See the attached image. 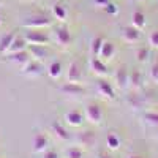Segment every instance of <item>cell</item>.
<instances>
[{
  "label": "cell",
  "instance_id": "obj_23",
  "mask_svg": "<svg viewBox=\"0 0 158 158\" xmlns=\"http://www.w3.org/2000/svg\"><path fill=\"white\" fill-rule=\"evenodd\" d=\"M54 130H56V133H57V136L59 138H62V139H70V135L65 131V128H62V127H59V123H54Z\"/></svg>",
  "mask_w": 158,
  "mask_h": 158
},
{
  "label": "cell",
  "instance_id": "obj_32",
  "mask_svg": "<svg viewBox=\"0 0 158 158\" xmlns=\"http://www.w3.org/2000/svg\"><path fill=\"white\" fill-rule=\"evenodd\" d=\"M101 158H109V156H106V155H101Z\"/></svg>",
  "mask_w": 158,
  "mask_h": 158
},
{
  "label": "cell",
  "instance_id": "obj_27",
  "mask_svg": "<svg viewBox=\"0 0 158 158\" xmlns=\"http://www.w3.org/2000/svg\"><path fill=\"white\" fill-rule=\"evenodd\" d=\"M146 118H147V122H149V123L158 125V114H155V112H149V114H146Z\"/></svg>",
  "mask_w": 158,
  "mask_h": 158
},
{
  "label": "cell",
  "instance_id": "obj_28",
  "mask_svg": "<svg viewBox=\"0 0 158 158\" xmlns=\"http://www.w3.org/2000/svg\"><path fill=\"white\" fill-rule=\"evenodd\" d=\"M150 76H152V79H153L155 82H158V63H156V65H153V67H152Z\"/></svg>",
  "mask_w": 158,
  "mask_h": 158
},
{
  "label": "cell",
  "instance_id": "obj_21",
  "mask_svg": "<svg viewBox=\"0 0 158 158\" xmlns=\"http://www.w3.org/2000/svg\"><path fill=\"white\" fill-rule=\"evenodd\" d=\"M117 81H118V84H120L122 87L127 85V82H130L128 74H127V71H125L123 68H122V70H118V73H117Z\"/></svg>",
  "mask_w": 158,
  "mask_h": 158
},
{
  "label": "cell",
  "instance_id": "obj_12",
  "mask_svg": "<svg viewBox=\"0 0 158 158\" xmlns=\"http://www.w3.org/2000/svg\"><path fill=\"white\" fill-rule=\"evenodd\" d=\"M15 38H16L15 33H6L2 40H0V52H8L11 43L15 41Z\"/></svg>",
  "mask_w": 158,
  "mask_h": 158
},
{
  "label": "cell",
  "instance_id": "obj_19",
  "mask_svg": "<svg viewBox=\"0 0 158 158\" xmlns=\"http://www.w3.org/2000/svg\"><path fill=\"white\" fill-rule=\"evenodd\" d=\"M30 51L33 52V56H36V59H44L46 57V48L44 46H36V44H30Z\"/></svg>",
  "mask_w": 158,
  "mask_h": 158
},
{
  "label": "cell",
  "instance_id": "obj_2",
  "mask_svg": "<svg viewBox=\"0 0 158 158\" xmlns=\"http://www.w3.org/2000/svg\"><path fill=\"white\" fill-rule=\"evenodd\" d=\"M85 117H87V120H90L92 123H100L101 117H103L100 106H97V104H89V106L85 108Z\"/></svg>",
  "mask_w": 158,
  "mask_h": 158
},
{
  "label": "cell",
  "instance_id": "obj_7",
  "mask_svg": "<svg viewBox=\"0 0 158 158\" xmlns=\"http://www.w3.org/2000/svg\"><path fill=\"white\" fill-rule=\"evenodd\" d=\"M52 15H54V18L59 19V21H67V18H68V11H67V8H65L63 5L56 3L54 6H52Z\"/></svg>",
  "mask_w": 158,
  "mask_h": 158
},
{
  "label": "cell",
  "instance_id": "obj_5",
  "mask_svg": "<svg viewBox=\"0 0 158 158\" xmlns=\"http://www.w3.org/2000/svg\"><path fill=\"white\" fill-rule=\"evenodd\" d=\"M65 120H67L68 125H73V127H79V125H82V120H84V117L81 112H77V111H68L67 114H65Z\"/></svg>",
  "mask_w": 158,
  "mask_h": 158
},
{
  "label": "cell",
  "instance_id": "obj_20",
  "mask_svg": "<svg viewBox=\"0 0 158 158\" xmlns=\"http://www.w3.org/2000/svg\"><path fill=\"white\" fill-rule=\"evenodd\" d=\"M11 60H13V62H16V63H22V65H25V63L29 62V56L25 54L24 51H22V52H16L15 57H11Z\"/></svg>",
  "mask_w": 158,
  "mask_h": 158
},
{
  "label": "cell",
  "instance_id": "obj_24",
  "mask_svg": "<svg viewBox=\"0 0 158 158\" xmlns=\"http://www.w3.org/2000/svg\"><path fill=\"white\" fill-rule=\"evenodd\" d=\"M147 56H149V49H147V48H141V49H138V52H136V57H138V60H141V62L147 60Z\"/></svg>",
  "mask_w": 158,
  "mask_h": 158
},
{
  "label": "cell",
  "instance_id": "obj_9",
  "mask_svg": "<svg viewBox=\"0 0 158 158\" xmlns=\"http://www.w3.org/2000/svg\"><path fill=\"white\" fill-rule=\"evenodd\" d=\"M114 52H115L114 44H112V43H109V41H104V43H103V48H101V52H100V57L109 60V59H112V57H114Z\"/></svg>",
  "mask_w": 158,
  "mask_h": 158
},
{
  "label": "cell",
  "instance_id": "obj_11",
  "mask_svg": "<svg viewBox=\"0 0 158 158\" xmlns=\"http://www.w3.org/2000/svg\"><path fill=\"white\" fill-rule=\"evenodd\" d=\"M79 79H81V70H79V65L77 63H71L70 65V71H68V81L77 84Z\"/></svg>",
  "mask_w": 158,
  "mask_h": 158
},
{
  "label": "cell",
  "instance_id": "obj_26",
  "mask_svg": "<svg viewBox=\"0 0 158 158\" xmlns=\"http://www.w3.org/2000/svg\"><path fill=\"white\" fill-rule=\"evenodd\" d=\"M104 10H106V13H108V15H117V13H118V8H117V5L115 3H108L106 6H104Z\"/></svg>",
  "mask_w": 158,
  "mask_h": 158
},
{
  "label": "cell",
  "instance_id": "obj_25",
  "mask_svg": "<svg viewBox=\"0 0 158 158\" xmlns=\"http://www.w3.org/2000/svg\"><path fill=\"white\" fill-rule=\"evenodd\" d=\"M149 44L152 48H158V30H153L149 35Z\"/></svg>",
  "mask_w": 158,
  "mask_h": 158
},
{
  "label": "cell",
  "instance_id": "obj_4",
  "mask_svg": "<svg viewBox=\"0 0 158 158\" xmlns=\"http://www.w3.org/2000/svg\"><path fill=\"white\" fill-rule=\"evenodd\" d=\"M25 27H30V29H41V27H49L51 21L48 18H32L29 21L24 22Z\"/></svg>",
  "mask_w": 158,
  "mask_h": 158
},
{
  "label": "cell",
  "instance_id": "obj_10",
  "mask_svg": "<svg viewBox=\"0 0 158 158\" xmlns=\"http://www.w3.org/2000/svg\"><path fill=\"white\" fill-rule=\"evenodd\" d=\"M131 22H133V27L136 29H144V25H146V16H144V13L141 11H135L133 16H131Z\"/></svg>",
  "mask_w": 158,
  "mask_h": 158
},
{
  "label": "cell",
  "instance_id": "obj_13",
  "mask_svg": "<svg viewBox=\"0 0 158 158\" xmlns=\"http://www.w3.org/2000/svg\"><path fill=\"white\" fill-rule=\"evenodd\" d=\"M98 90L101 92L104 97H109V98H114V97H115V95H114V89H112L111 84L106 82V81H100V82H98Z\"/></svg>",
  "mask_w": 158,
  "mask_h": 158
},
{
  "label": "cell",
  "instance_id": "obj_34",
  "mask_svg": "<svg viewBox=\"0 0 158 158\" xmlns=\"http://www.w3.org/2000/svg\"><path fill=\"white\" fill-rule=\"evenodd\" d=\"M141 2H144V0H141Z\"/></svg>",
  "mask_w": 158,
  "mask_h": 158
},
{
  "label": "cell",
  "instance_id": "obj_18",
  "mask_svg": "<svg viewBox=\"0 0 158 158\" xmlns=\"http://www.w3.org/2000/svg\"><path fill=\"white\" fill-rule=\"evenodd\" d=\"M103 38H95L92 41V54L94 57H100V52H101V48H103Z\"/></svg>",
  "mask_w": 158,
  "mask_h": 158
},
{
  "label": "cell",
  "instance_id": "obj_6",
  "mask_svg": "<svg viewBox=\"0 0 158 158\" xmlns=\"http://www.w3.org/2000/svg\"><path fill=\"white\" fill-rule=\"evenodd\" d=\"M48 147V138L44 135H36L33 139V150L35 152H43Z\"/></svg>",
  "mask_w": 158,
  "mask_h": 158
},
{
  "label": "cell",
  "instance_id": "obj_16",
  "mask_svg": "<svg viewBox=\"0 0 158 158\" xmlns=\"http://www.w3.org/2000/svg\"><path fill=\"white\" fill-rule=\"evenodd\" d=\"M106 144H108L109 149L117 150L118 147H120V138H118L115 133H109V135L106 136Z\"/></svg>",
  "mask_w": 158,
  "mask_h": 158
},
{
  "label": "cell",
  "instance_id": "obj_30",
  "mask_svg": "<svg viewBox=\"0 0 158 158\" xmlns=\"http://www.w3.org/2000/svg\"><path fill=\"white\" fill-rule=\"evenodd\" d=\"M94 3L98 5V6H103V8H104V6L109 3V0H94Z\"/></svg>",
  "mask_w": 158,
  "mask_h": 158
},
{
  "label": "cell",
  "instance_id": "obj_29",
  "mask_svg": "<svg viewBox=\"0 0 158 158\" xmlns=\"http://www.w3.org/2000/svg\"><path fill=\"white\" fill-rule=\"evenodd\" d=\"M44 158H59V155H57V152H54V150H49V152L44 153Z\"/></svg>",
  "mask_w": 158,
  "mask_h": 158
},
{
  "label": "cell",
  "instance_id": "obj_3",
  "mask_svg": "<svg viewBox=\"0 0 158 158\" xmlns=\"http://www.w3.org/2000/svg\"><path fill=\"white\" fill-rule=\"evenodd\" d=\"M141 30L139 29H136V27H125L123 29V33H122V36H123V40L127 43H136L138 40H139V36H141V33H139Z\"/></svg>",
  "mask_w": 158,
  "mask_h": 158
},
{
  "label": "cell",
  "instance_id": "obj_17",
  "mask_svg": "<svg viewBox=\"0 0 158 158\" xmlns=\"http://www.w3.org/2000/svg\"><path fill=\"white\" fill-rule=\"evenodd\" d=\"M57 40H59L60 44H68L70 40H71V35L67 29H59L57 30Z\"/></svg>",
  "mask_w": 158,
  "mask_h": 158
},
{
  "label": "cell",
  "instance_id": "obj_1",
  "mask_svg": "<svg viewBox=\"0 0 158 158\" xmlns=\"http://www.w3.org/2000/svg\"><path fill=\"white\" fill-rule=\"evenodd\" d=\"M25 41H27L29 44H36V46H46L48 43V36L43 35L41 32H29L27 35H25Z\"/></svg>",
  "mask_w": 158,
  "mask_h": 158
},
{
  "label": "cell",
  "instance_id": "obj_15",
  "mask_svg": "<svg viewBox=\"0 0 158 158\" xmlns=\"http://www.w3.org/2000/svg\"><path fill=\"white\" fill-rule=\"evenodd\" d=\"M60 73H62V65L60 62H52L48 68V74L52 77V79H57L60 77Z\"/></svg>",
  "mask_w": 158,
  "mask_h": 158
},
{
  "label": "cell",
  "instance_id": "obj_22",
  "mask_svg": "<svg viewBox=\"0 0 158 158\" xmlns=\"http://www.w3.org/2000/svg\"><path fill=\"white\" fill-rule=\"evenodd\" d=\"M67 158H82V150L77 147H71L67 152Z\"/></svg>",
  "mask_w": 158,
  "mask_h": 158
},
{
  "label": "cell",
  "instance_id": "obj_14",
  "mask_svg": "<svg viewBox=\"0 0 158 158\" xmlns=\"http://www.w3.org/2000/svg\"><path fill=\"white\" fill-rule=\"evenodd\" d=\"M90 68L94 70L95 73H100V74H106V67L103 65V62L98 59V57H94L90 60Z\"/></svg>",
  "mask_w": 158,
  "mask_h": 158
},
{
  "label": "cell",
  "instance_id": "obj_33",
  "mask_svg": "<svg viewBox=\"0 0 158 158\" xmlns=\"http://www.w3.org/2000/svg\"><path fill=\"white\" fill-rule=\"evenodd\" d=\"M0 24H2V16H0Z\"/></svg>",
  "mask_w": 158,
  "mask_h": 158
},
{
  "label": "cell",
  "instance_id": "obj_8",
  "mask_svg": "<svg viewBox=\"0 0 158 158\" xmlns=\"http://www.w3.org/2000/svg\"><path fill=\"white\" fill-rule=\"evenodd\" d=\"M25 44H27V41H25V38H15V41L11 43L10 49H8V54H16V52H22L25 49Z\"/></svg>",
  "mask_w": 158,
  "mask_h": 158
},
{
  "label": "cell",
  "instance_id": "obj_31",
  "mask_svg": "<svg viewBox=\"0 0 158 158\" xmlns=\"http://www.w3.org/2000/svg\"><path fill=\"white\" fill-rule=\"evenodd\" d=\"M130 158H141V156H136V155H133V156H130Z\"/></svg>",
  "mask_w": 158,
  "mask_h": 158
}]
</instances>
